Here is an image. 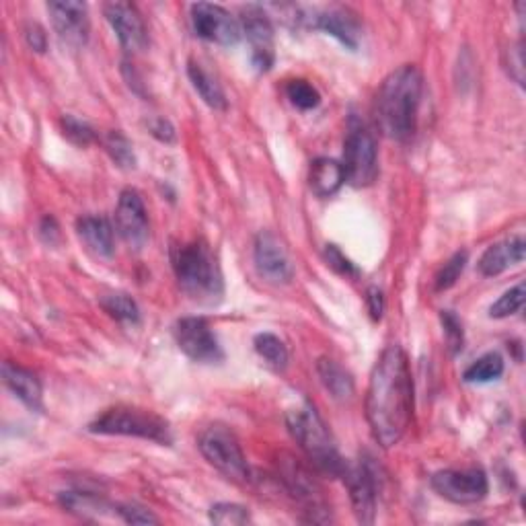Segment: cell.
<instances>
[{"label":"cell","mask_w":526,"mask_h":526,"mask_svg":"<svg viewBox=\"0 0 526 526\" xmlns=\"http://www.w3.org/2000/svg\"><path fill=\"white\" fill-rule=\"evenodd\" d=\"M89 432L103 436H134L157 444H171L173 434L169 422L155 411L118 405L103 411L89 424Z\"/></svg>","instance_id":"cell-5"},{"label":"cell","mask_w":526,"mask_h":526,"mask_svg":"<svg viewBox=\"0 0 526 526\" xmlns=\"http://www.w3.org/2000/svg\"><path fill=\"white\" fill-rule=\"evenodd\" d=\"M526 253V243L522 237H514L504 243H496L492 247H487L485 253L479 259V272L487 278L500 276L512 266H518V263L524 261Z\"/></svg>","instance_id":"cell-20"},{"label":"cell","mask_w":526,"mask_h":526,"mask_svg":"<svg viewBox=\"0 0 526 526\" xmlns=\"http://www.w3.org/2000/svg\"><path fill=\"white\" fill-rule=\"evenodd\" d=\"M192 23L194 31L218 46H237L243 37L241 21H237L227 9L212 3L192 5Z\"/></svg>","instance_id":"cell-14"},{"label":"cell","mask_w":526,"mask_h":526,"mask_svg":"<svg viewBox=\"0 0 526 526\" xmlns=\"http://www.w3.org/2000/svg\"><path fill=\"white\" fill-rule=\"evenodd\" d=\"M116 514L128 524H159V516L138 504H118Z\"/></svg>","instance_id":"cell-37"},{"label":"cell","mask_w":526,"mask_h":526,"mask_svg":"<svg viewBox=\"0 0 526 526\" xmlns=\"http://www.w3.org/2000/svg\"><path fill=\"white\" fill-rule=\"evenodd\" d=\"M467 251H459L455 253L453 257H450L442 270L436 274V290L442 292V290H448V288H453L457 284V280L461 278V274L465 272V266H467Z\"/></svg>","instance_id":"cell-34"},{"label":"cell","mask_w":526,"mask_h":526,"mask_svg":"<svg viewBox=\"0 0 526 526\" xmlns=\"http://www.w3.org/2000/svg\"><path fill=\"white\" fill-rule=\"evenodd\" d=\"M366 307H368V313L372 317V321H381L383 319V313H385V296H383V290L377 288V286H370L366 290Z\"/></svg>","instance_id":"cell-39"},{"label":"cell","mask_w":526,"mask_h":526,"mask_svg":"<svg viewBox=\"0 0 526 526\" xmlns=\"http://www.w3.org/2000/svg\"><path fill=\"white\" fill-rule=\"evenodd\" d=\"M430 483L440 498L459 506L477 504L487 496V492H490L487 475L479 467L444 469L434 473Z\"/></svg>","instance_id":"cell-9"},{"label":"cell","mask_w":526,"mask_h":526,"mask_svg":"<svg viewBox=\"0 0 526 526\" xmlns=\"http://www.w3.org/2000/svg\"><path fill=\"white\" fill-rule=\"evenodd\" d=\"M3 381L7 389L31 411H42L44 409V395H42V383L35 374L19 364L5 362L3 364Z\"/></svg>","instance_id":"cell-19"},{"label":"cell","mask_w":526,"mask_h":526,"mask_svg":"<svg viewBox=\"0 0 526 526\" xmlns=\"http://www.w3.org/2000/svg\"><path fill=\"white\" fill-rule=\"evenodd\" d=\"M40 235L44 237V241H46L48 245H54V243L58 241V237H60V233H58V224H56V220H54L52 216H48V218L42 220Z\"/></svg>","instance_id":"cell-41"},{"label":"cell","mask_w":526,"mask_h":526,"mask_svg":"<svg viewBox=\"0 0 526 526\" xmlns=\"http://www.w3.org/2000/svg\"><path fill=\"white\" fill-rule=\"evenodd\" d=\"M413 418V377L401 346H389L374 364L366 391V420L383 448L401 442Z\"/></svg>","instance_id":"cell-1"},{"label":"cell","mask_w":526,"mask_h":526,"mask_svg":"<svg viewBox=\"0 0 526 526\" xmlns=\"http://www.w3.org/2000/svg\"><path fill=\"white\" fill-rule=\"evenodd\" d=\"M148 132L153 134L163 144H175L177 142V130L167 118H155L148 122Z\"/></svg>","instance_id":"cell-38"},{"label":"cell","mask_w":526,"mask_h":526,"mask_svg":"<svg viewBox=\"0 0 526 526\" xmlns=\"http://www.w3.org/2000/svg\"><path fill=\"white\" fill-rule=\"evenodd\" d=\"M348 485L350 500L358 522L372 524L377 516V496H379V469L372 459H360L358 463H346L342 473Z\"/></svg>","instance_id":"cell-10"},{"label":"cell","mask_w":526,"mask_h":526,"mask_svg":"<svg viewBox=\"0 0 526 526\" xmlns=\"http://www.w3.org/2000/svg\"><path fill=\"white\" fill-rule=\"evenodd\" d=\"M175 340L179 350L194 362L218 364L224 360V352L212 327L202 317H185L177 321Z\"/></svg>","instance_id":"cell-11"},{"label":"cell","mask_w":526,"mask_h":526,"mask_svg":"<svg viewBox=\"0 0 526 526\" xmlns=\"http://www.w3.org/2000/svg\"><path fill=\"white\" fill-rule=\"evenodd\" d=\"M440 323H442V329H444V340H446V346H448L450 354H453V356L461 354L463 346H465V331H463L461 319L453 311H442L440 313Z\"/></svg>","instance_id":"cell-33"},{"label":"cell","mask_w":526,"mask_h":526,"mask_svg":"<svg viewBox=\"0 0 526 526\" xmlns=\"http://www.w3.org/2000/svg\"><path fill=\"white\" fill-rule=\"evenodd\" d=\"M344 173L354 187H368L379 175V146L372 130L356 116L348 122L344 142Z\"/></svg>","instance_id":"cell-6"},{"label":"cell","mask_w":526,"mask_h":526,"mask_svg":"<svg viewBox=\"0 0 526 526\" xmlns=\"http://www.w3.org/2000/svg\"><path fill=\"white\" fill-rule=\"evenodd\" d=\"M286 97L290 99L294 107L303 109V111H311L319 107L321 103L319 91L309 81H303V79H294L286 85Z\"/></svg>","instance_id":"cell-30"},{"label":"cell","mask_w":526,"mask_h":526,"mask_svg":"<svg viewBox=\"0 0 526 526\" xmlns=\"http://www.w3.org/2000/svg\"><path fill=\"white\" fill-rule=\"evenodd\" d=\"M116 231L124 243L140 251L150 239V224L142 196L136 190H124L116 208Z\"/></svg>","instance_id":"cell-17"},{"label":"cell","mask_w":526,"mask_h":526,"mask_svg":"<svg viewBox=\"0 0 526 526\" xmlns=\"http://www.w3.org/2000/svg\"><path fill=\"white\" fill-rule=\"evenodd\" d=\"M253 346H255V352L259 354V358L266 360V364L272 366L274 370L280 372L288 366L290 354H288V348L284 346V342L280 340L278 335L259 333V335H255Z\"/></svg>","instance_id":"cell-28"},{"label":"cell","mask_w":526,"mask_h":526,"mask_svg":"<svg viewBox=\"0 0 526 526\" xmlns=\"http://www.w3.org/2000/svg\"><path fill=\"white\" fill-rule=\"evenodd\" d=\"M317 374L321 385L335 401H350L354 397V379L350 377V372L335 360L321 358L317 362Z\"/></svg>","instance_id":"cell-23"},{"label":"cell","mask_w":526,"mask_h":526,"mask_svg":"<svg viewBox=\"0 0 526 526\" xmlns=\"http://www.w3.org/2000/svg\"><path fill=\"white\" fill-rule=\"evenodd\" d=\"M504 374V358L498 352H490L481 358H477L465 372L463 381L471 385H485L494 383Z\"/></svg>","instance_id":"cell-26"},{"label":"cell","mask_w":526,"mask_h":526,"mask_svg":"<svg viewBox=\"0 0 526 526\" xmlns=\"http://www.w3.org/2000/svg\"><path fill=\"white\" fill-rule=\"evenodd\" d=\"M280 477L286 485V490L298 500L303 502L311 514V522H329V510L327 504L323 502L321 496V487L315 481V477L311 475V471L307 467L300 465L296 459H292L290 455H286L280 463Z\"/></svg>","instance_id":"cell-12"},{"label":"cell","mask_w":526,"mask_h":526,"mask_svg":"<svg viewBox=\"0 0 526 526\" xmlns=\"http://www.w3.org/2000/svg\"><path fill=\"white\" fill-rule=\"evenodd\" d=\"M210 520L220 526H241V524L251 522V514L241 504L220 502L210 508Z\"/></svg>","instance_id":"cell-31"},{"label":"cell","mask_w":526,"mask_h":526,"mask_svg":"<svg viewBox=\"0 0 526 526\" xmlns=\"http://www.w3.org/2000/svg\"><path fill=\"white\" fill-rule=\"evenodd\" d=\"M198 448L202 457L227 479L245 483L251 477L245 453L241 448L239 438L235 436L233 430L227 426H208L200 438H198Z\"/></svg>","instance_id":"cell-7"},{"label":"cell","mask_w":526,"mask_h":526,"mask_svg":"<svg viewBox=\"0 0 526 526\" xmlns=\"http://www.w3.org/2000/svg\"><path fill=\"white\" fill-rule=\"evenodd\" d=\"M325 261H327V266L331 270H335L340 276L358 278V274H360L358 268L342 253V249L337 247V245H327L325 247Z\"/></svg>","instance_id":"cell-36"},{"label":"cell","mask_w":526,"mask_h":526,"mask_svg":"<svg viewBox=\"0 0 526 526\" xmlns=\"http://www.w3.org/2000/svg\"><path fill=\"white\" fill-rule=\"evenodd\" d=\"M103 148L109 155V159L114 161L120 169L132 171L136 169V155H134V146L128 140V136L120 130H111L103 136Z\"/></svg>","instance_id":"cell-27"},{"label":"cell","mask_w":526,"mask_h":526,"mask_svg":"<svg viewBox=\"0 0 526 526\" xmlns=\"http://www.w3.org/2000/svg\"><path fill=\"white\" fill-rule=\"evenodd\" d=\"M344 183H346V173L342 163H337L333 159H317L311 163L309 185L315 196L331 198L342 190Z\"/></svg>","instance_id":"cell-22"},{"label":"cell","mask_w":526,"mask_h":526,"mask_svg":"<svg viewBox=\"0 0 526 526\" xmlns=\"http://www.w3.org/2000/svg\"><path fill=\"white\" fill-rule=\"evenodd\" d=\"M187 77H190L196 93L202 97V101L208 107H212L214 111H224L229 107L227 95H224L218 81L212 77L210 72H206L198 62L190 60V64H187Z\"/></svg>","instance_id":"cell-24"},{"label":"cell","mask_w":526,"mask_h":526,"mask_svg":"<svg viewBox=\"0 0 526 526\" xmlns=\"http://www.w3.org/2000/svg\"><path fill=\"white\" fill-rule=\"evenodd\" d=\"M253 259H255L257 274L266 282L274 286H286L292 282L294 266L290 261V255L284 243L274 233L261 231L255 237Z\"/></svg>","instance_id":"cell-15"},{"label":"cell","mask_w":526,"mask_h":526,"mask_svg":"<svg viewBox=\"0 0 526 526\" xmlns=\"http://www.w3.org/2000/svg\"><path fill=\"white\" fill-rule=\"evenodd\" d=\"M103 311L120 323H140V309L128 294H107L101 298Z\"/></svg>","instance_id":"cell-29"},{"label":"cell","mask_w":526,"mask_h":526,"mask_svg":"<svg viewBox=\"0 0 526 526\" xmlns=\"http://www.w3.org/2000/svg\"><path fill=\"white\" fill-rule=\"evenodd\" d=\"M60 504L68 512L79 514L83 518H103L109 510H116V506H111L107 500L89 492H64L60 494Z\"/></svg>","instance_id":"cell-25"},{"label":"cell","mask_w":526,"mask_h":526,"mask_svg":"<svg viewBox=\"0 0 526 526\" xmlns=\"http://www.w3.org/2000/svg\"><path fill=\"white\" fill-rule=\"evenodd\" d=\"M48 11L58 40L66 48L81 50L87 46L91 19L89 7L85 3H77V0H54V3H48Z\"/></svg>","instance_id":"cell-13"},{"label":"cell","mask_w":526,"mask_h":526,"mask_svg":"<svg viewBox=\"0 0 526 526\" xmlns=\"http://www.w3.org/2000/svg\"><path fill=\"white\" fill-rule=\"evenodd\" d=\"M358 15L346 7H325V9H294V21L313 31H323L335 37L344 48L358 50L362 27Z\"/></svg>","instance_id":"cell-8"},{"label":"cell","mask_w":526,"mask_h":526,"mask_svg":"<svg viewBox=\"0 0 526 526\" xmlns=\"http://www.w3.org/2000/svg\"><path fill=\"white\" fill-rule=\"evenodd\" d=\"M422 93L424 77L413 64L399 66L383 81L374 101V118L387 138L395 142H409L413 138L418 130Z\"/></svg>","instance_id":"cell-2"},{"label":"cell","mask_w":526,"mask_h":526,"mask_svg":"<svg viewBox=\"0 0 526 526\" xmlns=\"http://www.w3.org/2000/svg\"><path fill=\"white\" fill-rule=\"evenodd\" d=\"M173 270L181 292L198 305H218L224 296V280L210 245L202 239L171 249Z\"/></svg>","instance_id":"cell-3"},{"label":"cell","mask_w":526,"mask_h":526,"mask_svg":"<svg viewBox=\"0 0 526 526\" xmlns=\"http://www.w3.org/2000/svg\"><path fill=\"white\" fill-rule=\"evenodd\" d=\"M107 23L114 29L126 52H142L148 46V31L138 9L130 3H107L103 7Z\"/></svg>","instance_id":"cell-18"},{"label":"cell","mask_w":526,"mask_h":526,"mask_svg":"<svg viewBox=\"0 0 526 526\" xmlns=\"http://www.w3.org/2000/svg\"><path fill=\"white\" fill-rule=\"evenodd\" d=\"M25 42H27V46H29L31 50L44 54L46 48H48V35H46V31H44L40 25H37V23H29V25L25 27Z\"/></svg>","instance_id":"cell-40"},{"label":"cell","mask_w":526,"mask_h":526,"mask_svg":"<svg viewBox=\"0 0 526 526\" xmlns=\"http://www.w3.org/2000/svg\"><path fill=\"white\" fill-rule=\"evenodd\" d=\"M60 126H62V134H64L72 144H77V146H81V148H85V146H89V144H93V142L97 140V132H95L87 122H83V120H79V118H74V116H70V114L62 118Z\"/></svg>","instance_id":"cell-35"},{"label":"cell","mask_w":526,"mask_h":526,"mask_svg":"<svg viewBox=\"0 0 526 526\" xmlns=\"http://www.w3.org/2000/svg\"><path fill=\"white\" fill-rule=\"evenodd\" d=\"M524 305V284H516L514 288L506 290L496 303L490 307V317L492 319H506L516 315Z\"/></svg>","instance_id":"cell-32"},{"label":"cell","mask_w":526,"mask_h":526,"mask_svg":"<svg viewBox=\"0 0 526 526\" xmlns=\"http://www.w3.org/2000/svg\"><path fill=\"white\" fill-rule=\"evenodd\" d=\"M286 426L296 444L303 448V453L311 461V465L327 475V477H342L346 469V461L337 450L327 426L319 418L315 407L305 405L292 409L286 416Z\"/></svg>","instance_id":"cell-4"},{"label":"cell","mask_w":526,"mask_h":526,"mask_svg":"<svg viewBox=\"0 0 526 526\" xmlns=\"http://www.w3.org/2000/svg\"><path fill=\"white\" fill-rule=\"evenodd\" d=\"M241 29L251 46V64L257 72H268L274 66V25L266 11L249 7L241 17Z\"/></svg>","instance_id":"cell-16"},{"label":"cell","mask_w":526,"mask_h":526,"mask_svg":"<svg viewBox=\"0 0 526 526\" xmlns=\"http://www.w3.org/2000/svg\"><path fill=\"white\" fill-rule=\"evenodd\" d=\"M77 235L95 257L114 255V229L105 216H83L77 220Z\"/></svg>","instance_id":"cell-21"}]
</instances>
